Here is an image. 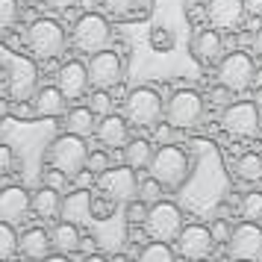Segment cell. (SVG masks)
<instances>
[{"mask_svg": "<svg viewBox=\"0 0 262 262\" xmlns=\"http://www.w3.org/2000/svg\"><path fill=\"white\" fill-rule=\"evenodd\" d=\"M130 121L124 118V115H118V112H109V115H100V121H97V130H95V139L103 147H121L124 150V144L130 142Z\"/></svg>", "mask_w": 262, "mask_h": 262, "instance_id": "19", "label": "cell"}, {"mask_svg": "<svg viewBox=\"0 0 262 262\" xmlns=\"http://www.w3.org/2000/svg\"><path fill=\"white\" fill-rule=\"evenodd\" d=\"M15 168V154L9 144H0V174H12Z\"/></svg>", "mask_w": 262, "mask_h": 262, "instance_id": "41", "label": "cell"}, {"mask_svg": "<svg viewBox=\"0 0 262 262\" xmlns=\"http://www.w3.org/2000/svg\"><path fill=\"white\" fill-rule=\"evenodd\" d=\"M238 215H242L245 221H259L262 218V191H248V194H242Z\"/></svg>", "mask_w": 262, "mask_h": 262, "instance_id": "30", "label": "cell"}, {"mask_svg": "<svg viewBox=\"0 0 262 262\" xmlns=\"http://www.w3.org/2000/svg\"><path fill=\"white\" fill-rule=\"evenodd\" d=\"M227 256L230 259H250L259 262L262 259V227L259 221H245L233 227V236L227 242Z\"/></svg>", "mask_w": 262, "mask_h": 262, "instance_id": "12", "label": "cell"}, {"mask_svg": "<svg viewBox=\"0 0 262 262\" xmlns=\"http://www.w3.org/2000/svg\"><path fill=\"white\" fill-rule=\"evenodd\" d=\"M33 212V194L21 186H6L0 189V221L6 224H21Z\"/></svg>", "mask_w": 262, "mask_h": 262, "instance_id": "18", "label": "cell"}, {"mask_svg": "<svg viewBox=\"0 0 262 262\" xmlns=\"http://www.w3.org/2000/svg\"><path fill=\"white\" fill-rule=\"evenodd\" d=\"M41 262H71V259H68V253H50L48 259H41Z\"/></svg>", "mask_w": 262, "mask_h": 262, "instance_id": "49", "label": "cell"}, {"mask_svg": "<svg viewBox=\"0 0 262 262\" xmlns=\"http://www.w3.org/2000/svg\"><path fill=\"white\" fill-rule=\"evenodd\" d=\"M21 3H30V0H21Z\"/></svg>", "mask_w": 262, "mask_h": 262, "instance_id": "58", "label": "cell"}, {"mask_svg": "<svg viewBox=\"0 0 262 262\" xmlns=\"http://www.w3.org/2000/svg\"><path fill=\"white\" fill-rule=\"evenodd\" d=\"M50 238H53V250H56V253H68V256L77 253L80 245H83V233H80V227L71 224V221H65V218H62L59 224H53Z\"/></svg>", "mask_w": 262, "mask_h": 262, "instance_id": "24", "label": "cell"}, {"mask_svg": "<svg viewBox=\"0 0 262 262\" xmlns=\"http://www.w3.org/2000/svg\"><path fill=\"white\" fill-rule=\"evenodd\" d=\"M189 156H186V150H180V147H174V144H159L154 150V159H150V174H154L165 189H180L183 183H186V177H189Z\"/></svg>", "mask_w": 262, "mask_h": 262, "instance_id": "4", "label": "cell"}, {"mask_svg": "<svg viewBox=\"0 0 262 262\" xmlns=\"http://www.w3.org/2000/svg\"><path fill=\"white\" fill-rule=\"evenodd\" d=\"M150 45H154L156 50H159V48H171V33L162 30V27H156L154 33H150Z\"/></svg>", "mask_w": 262, "mask_h": 262, "instance_id": "44", "label": "cell"}, {"mask_svg": "<svg viewBox=\"0 0 262 262\" xmlns=\"http://www.w3.org/2000/svg\"><path fill=\"white\" fill-rule=\"evenodd\" d=\"M154 144L147 142V139H130V142L124 144V162L136 171H142V168H150V159H154Z\"/></svg>", "mask_w": 262, "mask_h": 262, "instance_id": "26", "label": "cell"}, {"mask_svg": "<svg viewBox=\"0 0 262 262\" xmlns=\"http://www.w3.org/2000/svg\"><path fill=\"white\" fill-rule=\"evenodd\" d=\"M209 230H212L215 245H227V242H230V236H233V230H230V224H227L224 218H218V221H215Z\"/></svg>", "mask_w": 262, "mask_h": 262, "instance_id": "40", "label": "cell"}, {"mask_svg": "<svg viewBox=\"0 0 262 262\" xmlns=\"http://www.w3.org/2000/svg\"><path fill=\"white\" fill-rule=\"evenodd\" d=\"M250 48H253V53L256 56H262V27L253 33V41H250Z\"/></svg>", "mask_w": 262, "mask_h": 262, "instance_id": "47", "label": "cell"}, {"mask_svg": "<svg viewBox=\"0 0 262 262\" xmlns=\"http://www.w3.org/2000/svg\"><path fill=\"white\" fill-rule=\"evenodd\" d=\"M18 242H21V236L15 233V224L0 221V262H12L15 259V253H18Z\"/></svg>", "mask_w": 262, "mask_h": 262, "instance_id": "28", "label": "cell"}, {"mask_svg": "<svg viewBox=\"0 0 262 262\" xmlns=\"http://www.w3.org/2000/svg\"><path fill=\"white\" fill-rule=\"evenodd\" d=\"M236 174H238V180H245V183H259L262 180V154H256V150L242 154L236 159Z\"/></svg>", "mask_w": 262, "mask_h": 262, "instance_id": "27", "label": "cell"}, {"mask_svg": "<svg viewBox=\"0 0 262 262\" xmlns=\"http://www.w3.org/2000/svg\"><path fill=\"white\" fill-rule=\"evenodd\" d=\"M191 56L198 65L203 68H218V62L224 59V38H221V30L215 27H206L201 30L194 41H191Z\"/></svg>", "mask_w": 262, "mask_h": 262, "instance_id": "17", "label": "cell"}, {"mask_svg": "<svg viewBox=\"0 0 262 262\" xmlns=\"http://www.w3.org/2000/svg\"><path fill=\"white\" fill-rule=\"evenodd\" d=\"M230 97H233V92H230L227 85H221V83L209 92V100H212L215 106H227V103H230Z\"/></svg>", "mask_w": 262, "mask_h": 262, "instance_id": "43", "label": "cell"}, {"mask_svg": "<svg viewBox=\"0 0 262 262\" xmlns=\"http://www.w3.org/2000/svg\"><path fill=\"white\" fill-rule=\"evenodd\" d=\"M259 121H262V103H259Z\"/></svg>", "mask_w": 262, "mask_h": 262, "instance_id": "55", "label": "cell"}, {"mask_svg": "<svg viewBox=\"0 0 262 262\" xmlns=\"http://www.w3.org/2000/svg\"><path fill=\"white\" fill-rule=\"evenodd\" d=\"M12 262H24V259H12Z\"/></svg>", "mask_w": 262, "mask_h": 262, "instance_id": "56", "label": "cell"}, {"mask_svg": "<svg viewBox=\"0 0 262 262\" xmlns=\"http://www.w3.org/2000/svg\"><path fill=\"white\" fill-rule=\"evenodd\" d=\"M183 212H180L177 203L171 201H156L150 203V209H147V218H144V230H147V236L156 238V242H177L180 233H183Z\"/></svg>", "mask_w": 262, "mask_h": 262, "instance_id": "6", "label": "cell"}, {"mask_svg": "<svg viewBox=\"0 0 262 262\" xmlns=\"http://www.w3.org/2000/svg\"><path fill=\"white\" fill-rule=\"evenodd\" d=\"M109 41H112V27H109V21L100 12L89 9V12H83L74 21L71 45H74L77 53H85V56L100 53V50L109 48Z\"/></svg>", "mask_w": 262, "mask_h": 262, "instance_id": "1", "label": "cell"}, {"mask_svg": "<svg viewBox=\"0 0 262 262\" xmlns=\"http://www.w3.org/2000/svg\"><path fill=\"white\" fill-rule=\"evenodd\" d=\"M253 77H256L253 56H250V53H245V50L224 53V59L218 62V83L227 85L233 95L253 89Z\"/></svg>", "mask_w": 262, "mask_h": 262, "instance_id": "8", "label": "cell"}, {"mask_svg": "<svg viewBox=\"0 0 262 262\" xmlns=\"http://www.w3.org/2000/svg\"><path fill=\"white\" fill-rule=\"evenodd\" d=\"M18 3L21 0H0V33H6V30H12L18 24V18H21Z\"/></svg>", "mask_w": 262, "mask_h": 262, "instance_id": "31", "label": "cell"}, {"mask_svg": "<svg viewBox=\"0 0 262 262\" xmlns=\"http://www.w3.org/2000/svg\"><path fill=\"white\" fill-rule=\"evenodd\" d=\"M162 189H165V186H162V183L150 174L147 180H142V183H139V198H142L144 203H156V201H162Z\"/></svg>", "mask_w": 262, "mask_h": 262, "instance_id": "32", "label": "cell"}, {"mask_svg": "<svg viewBox=\"0 0 262 262\" xmlns=\"http://www.w3.org/2000/svg\"><path fill=\"white\" fill-rule=\"evenodd\" d=\"M124 74V62L115 50H100L89 56V80L92 89H115Z\"/></svg>", "mask_w": 262, "mask_h": 262, "instance_id": "14", "label": "cell"}, {"mask_svg": "<svg viewBox=\"0 0 262 262\" xmlns=\"http://www.w3.org/2000/svg\"><path fill=\"white\" fill-rule=\"evenodd\" d=\"M230 262H250V259H230Z\"/></svg>", "mask_w": 262, "mask_h": 262, "instance_id": "54", "label": "cell"}, {"mask_svg": "<svg viewBox=\"0 0 262 262\" xmlns=\"http://www.w3.org/2000/svg\"><path fill=\"white\" fill-rule=\"evenodd\" d=\"M56 85L62 89V95L68 100H80V97L89 95V62H80V59H68L62 62L59 74H56Z\"/></svg>", "mask_w": 262, "mask_h": 262, "instance_id": "16", "label": "cell"}, {"mask_svg": "<svg viewBox=\"0 0 262 262\" xmlns=\"http://www.w3.org/2000/svg\"><path fill=\"white\" fill-rule=\"evenodd\" d=\"M253 89H262V68L256 71V77H253Z\"/></svg>", "mask_w": 262, "mask_h": 262, "instance_id": "51", "label": "cell"}, {"mask_svg": "<svg viewBox=\"0 0 262 262\" xmlns=\"http://www.w3.org/2000/svg\"><path fill=\"white\" fill-rule=\"evenodd\" d=\"M53 250V238H50V230L45 227H30L21 233V242H18V253L30 262H41L50 256Z\"/></svg>", "mask_w": 262, "mask_h": 262, "instance_id": "20", "label": "cell"}, {"mask_svg": "<svg viewBox=\"0 0 262 262\" xmlns=\"http://www.w3.org/2000/svg\"><path fill=\"white\" fill-rule=\"evenodd\" d=\"M80 0H45V6L48 9H53V12H68L71 6H77Z\"/></svg>", "mask_w": 262, "mask_h": 262, "instance_id": "45", "label": "cell"}, {"mask_svg": "<svg viewBox=\"0 0 262 262\" xmlns=\"http://www.w3.org/2000/svg\"><path fill=\"white\" fill-rule=\"evenodd\" d=\"M74 186H77V189H92V186H97V174L92 168H83V171L74 177Z\"/></svg>", "mask_w": 262, "mask_h": 262, "instance_id": "42", "label": "cell"}, {"mask_svg": "<svg viewBox=\"0 0 262 262\" xmlns=\"http://www.w3.org/2000/svg\"><path fill=\"white\" fill-rule=\"evenodd\" d=\"M92 191L89 189H74L65 201H62V218L71 221L77 227H85L95 221V212H92Z\"/></svg>", "mask_w": 262, "mask_h": 262, "instance_id": "21", "label": "cell"}, {"mask_svg": "<svg viewBox=\"0 0 262 262\" xmlns=\"http://www.w3.org/2000/svg\"><path fill=\"white\" fill-rule=\"evenodd\" d=\"M6 85L12 100H33L38 92V68L30 56L15 53L6 59Z\"/></svg>", "mask_w": 262, "mask_h": 262, "instance_id": "9", "label": "cell"}, {"mask_svg": "<svg viewBox=\"0 0 262 262\" xmlns=\"http://www.w3.org/2000/svg\"><path fill=\"white\" fill-rule=\"evenodd\" d=\"M165 115L162 106V97L156 95V89L142 85V89H133L124 97V118L130 121L133 127H156Z\"/></svg>", "mask_w": 262, "mask_h": 262, "instance_id": "5", "label": "cell"}, {"mask_svg": "<svg viewBox=\"0 0 262 262\" xmlns=\"http://www.w3.org/2000/svg\"><path fill=\"white\" fill-rule=\"evenodd\" d=\"M24 41L33 56H38V59H56V56L65 53L68 36H65V27L56 18H36L33 24L27 27Z\"/></svg>", "mask_w": 262, "mask_h": 262, "instance_id": "2", "label": "cell"}, {"mask_svg": "<svg viewBox=\"0 0 262 262\" xmlns=\"http://www.w3.org/2000/svg\"><path fill=\"white\" fill-rule=\"evenodd\" d=\"M250 18H262V0H245Z\"/></svg>", "mask_w": 262, "mask_h": 262, "instance_id": "46", "label": "cell"}, {"mask_svg": "<svg viewBox=\"0 0 262 262\" xmlns=\"http://www.w3.org/2000/svg\"><path fill=\"white\" fill-rule=\"evenodd\" d=\"M147 209H150V203H144L142 198H136V201L127 203V218H130L133 224H144V218H147Z\"/></svg>", "mask_w": 262, "mask_h": 262, "instance_id": "37", "label": "cell"}, {"mask_svg": "<svg viewBox=\"0 0 262 262\" xmlns=\"http://www.w3.org/2000/svg\"><path fill=\"white\" fill-rule=\"evenodd\" d=\"M85 168H92L95 174H103L106 168H112V159H109L103 150H92V154H89V162H85Z\"/></svg>", "mask_w": 262, "mask_h": 262, "instance_id": "38", "label": "cell"}, {"mask_svg": "<svg viewBox=\"0 0 262 262\" xmlns=\"http://www.w3.org/2000/svg\"><path fill=\"white\" fill-rule=\"evenodd\" d=\"M100 6H103V12L112 15V18H127V15H133L136 0H100Z\"/></svg>", "mask_w": 262, "mask_h": 262, "instance_id": "34", "label": "cell"}, {"mask_svg": "<svg viewBox=\"0 0 262 262\" xmlns=\"http://www.w3.org/2000/svg\"><path fill=\"white\" fill-rule=\"evenodd\" d=\"M109 262H127V256H124V253H115V256H112Z\"/></svg>", "mask_w": 262, "mask_h": 262, "instance_id": "52", "label": "cell"}, {"mask_svg": "<svg viewBox=\"0 0 262 262\" xmlns=\"http://www.w3.org/2000/svg\"><path fill=\"white\" fill-rule=\"evenodd\" d=\"M248 18V6L245 0H209L206 3V21L209 27L221 30V33H233L245 24Z\"/></svg>", "mask_w": 262, "mask_h": 262, "instance_id": "15", "label": "cell"}, {"mask_svg": "<svg viewBox=\"0 0 262 262\" xmlns=\"http://www.w3.org/2000/svg\"><path fill=\"white\" fill-rule=\"evenodd\" d=\"M62 191L50 189V186H41L38 191H33V215L41 218V221H56L62 218Z\"/></svg>", "mask_w": 262, "mask_h": 262, "instance_id": "23", "label": "cell"}, {"mask_svg": "<svg viewBox=\"0 0 262 262\" xmlns=\"http://www.w3.org/2000/svg\"><path fill=\"white\" fill-rule=\"evenodd\" d=\"M89 106L95 109V115H109L115 109V100L109 97V89H95L89 97Z\"/></svg>", "mask_w": 262, "mask_h": 262, "instance_id": "33", "label": "cell"}, {"mask_svg": "<svg viewBox=\"0 0 262 262\" xmlns=\"http://www.w3.org/2000/svg\"><path fill=\"white\" fill-rule=\"evenodd\" d=\"M177 248V256L189 262H198V259H209V253L215 248V238H212V230L203 224H186L180 238L174 242Z\"/></svg>", "mask_w": 262, "mask_h": 262, "instance_id": "13", "label": "cell"}, {"mask_svg": "<svg viewBox=\"0 0 262 262\" xmlns=\"http://www.w3.org/2000/svg\"><path fill=\"white\" fill-rule=\"evenodd\" d=\"M174 130H177L174 124L159 121V124L154 127V142H156V144H171V142H174Z\"/></svg>", "mask_w": 262, "mask_h": 262, "instance_id": "39", "label": "cell"}, {"mask_svg": "<svg viewBox=\"0 0 262 262\" xmlns=\"http://www.w3.org/2000/svg\"><path fill=\"white\" fill-rule=\"evenodd\" d=\"M83 262H109L106 256H100V253H95V250H92V253H85L83 256Z\"/></svg>", "mask_w": 262, "mask_h": 262, "instance_id": "48", "label": "cell"}, {"mask_svg": "<svg viewBox=\"0 0 262 262\" xmlns=\"http://www.w3.org/2000/svg\"><path fill=\"white\" fill-rule=\"evenodd\" d=\"M65 103H68V97L62 95L59 85H38V92L33 95L36 118H56V115H65Z\"/></svg>", "mask_w": 262, "mask_h": 262, "instance_id": "22", "label": "cell"}, {"mask_svg": "<svg viewBox=\"0 0 262 262\" xmlns=\"http://www.w3.org/2000/svg\"><path fill=\"white\" fill-rule=\"evenodd\" d=\"M83 6L85 9H95V0H83Z\"/></svg>", "mask_w": 262, "mask_h": 262, "instance_id": "53", "label": "cell"}, {"mask_svg": "<svg viewBox=\"0 0 262 262\" xmlns=\"http://www.w3.org/2000/svg\"><path fill=\"white\" fill-rule=\"evenodd\" d=\"M95 130H97V115L89 103L68 109V115H65V133H74V136L89 139V136H95Z\"/></svg>", "mask_w": 262, "mask_h": 262, "instance_id": "25", "label": "cell"}, {"mask_svg": "<svg viewBox=\"0 0 262 262\" xmlns=\"http://www.w3.org/2000/svg\"><path fill=\"white\" fill-rule=\"evenodd\" d=\"M203 112H206V103L203 97L194 92V89H180L168 97L165 103V121L174 124L177 130H191L203 121Z\"/></svg>", "mask_w": 262, "mask_h": 262, "instance_id": "7", "label": "cell"}, {"mask_svg": "<svg viewBox=\"0 0 262 262\" xmlns=\"http://www.w3.org/2000/svg\"><path fill=\"white\" fill-rule=\"evenodd\" d=\"M198 262H209V259H198Z\"/></svg>", "mask_w": 262, "mask_h": 262, "instance_id": "57", "label": "cell"}, {"mask_svg": "<svg viewBox=\"0 0 262 262\" xmlns=\"http://www.w3.org/2000/svg\"><path fill=\"white\" fill-rule=\"evenodd\" d=\"M221 127L227 136L233 139H253L259 133L262 121H259V106L250 103V100H236V103H227L221 112Z\"/></svg>", "mask_w": 262, "mask_h": 262, "instance_id": "11", "label": "cell"}, {"mask_svg": "<svg viewBox=\"0 0 262 262\" xmlns=\"http://www.w3.org/2000/svg\"><path fill=\"white\" fill-rule=\"evenodd\" d=\"M89 147H85V139L83 136H74V133H62V136H56L53 142H50L48 147V165L59 168V171H65L68 177H77L80 171L85 168V162H89Z\"/></svg>", "mask_w": 262, "mask_h": 262, "instance_id": "3", "label": "cell"}, {"mask_svg": "<svg viewBox=\"0 0 262 262\" xmlns=\"http://www.w3.org/2000/svg\"><path fill=\"white\" fill-rule=\"evenodd\" d=\"M115 206H118V203L112 201V198H106V194L95 198V201H92V212H95V221H106L109 215L115 212Z\"/></svg>", "mask_w": 262, "mask_h": 262, "instance_id": "36", "label": "cell"}, {"mask_svg": "<svg viewBox=\"0 0 262 262\" xmlns=\"http://www.w3.org/2000/svg\"><path fill=\"white\" fill-rule=\"evenodd\" d=\"M92 248H95V238H83V245H80V250H85V253H92Z\"/></svg>", "mask_w": 262, "mask_h": 262, "instance_id": "50", "label": "cell"}, {"mask_svg": "<svg viewBox=\"0 0 262 262\" xmlns=\"http://www.w3.org/2000/svg\"><path fill=\"white\" fill-rule=\"evenodd\" d=\"M139 262H177V253L171 250L168 242H150V245H144L142 253H139Z\"/></svg>", "mask_w": 262, "mask_h": 262, "instance_id": "29", "label": "cell"}, {"mask_svg": "<svg viewBox=\"0 0 262 262\" xmlns=\"http://www.w3.org/2000/svg\"><path fill=\"white\" fill-rule=\"evenodd\" d=\"M68 174H65V171H59V168H53L50 165L48 171H41V186H50V189H65V186H68Z\"/></svg>", "mask_w": 262, "mask_h": 262, "instance_id": "35", "label": "cell"}, {"mask_svg": "<svg viewBox=\"0 0 262 262\" xmlns=\"http://www.w3.org/2000/svg\"><path fill=\"white\" fill-rule=\"evenodd\" d=\"M97 191L112 198L115 203H130L139 198V180H136V168L124 165H112L103 174H97Z\"/></svg>", "mask_w": 262, "mask_h": 262, "instance_id": "10", "label": "cell"}]
</instances>
